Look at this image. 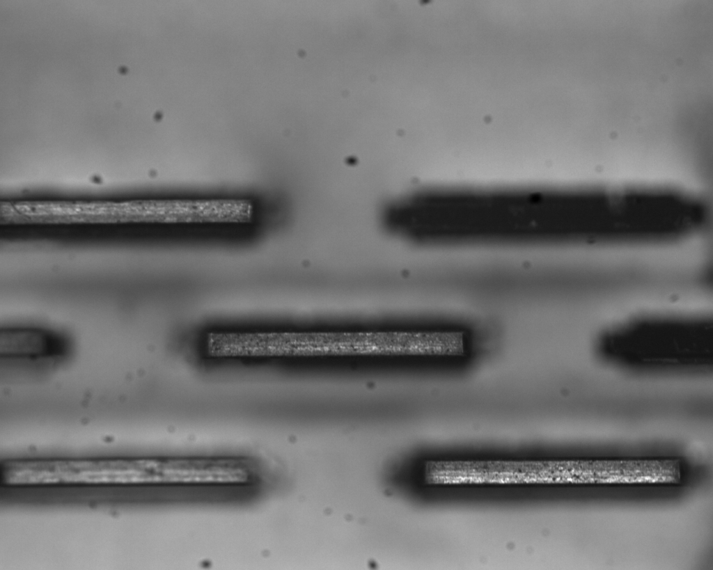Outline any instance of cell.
Instances as JSON below:
<instances>
[{
    "instance_id": "6da1fadb",
    "label": "cell",
    "mask_w": 713,
    "mask_h": 570,
    "mask_svg": "<svg viewBox=\"0 0 713 570\" xmlns=\"http://www.w3.org/2000/svg\"><path fill=\"white\" fill-rule=\"evenodd\" d=\"M606 363L630 372L703 374L712 367V324L707 317H643L603 332L596 342Z\"/></svg>"
},
{
    "instance_id": "7a4b0ae2",
    "label": "cell",
    "mask_w": 713,
    "mask_h": 570,
    "mask_svg": "<svg viewBox=\"0 0 713 570\" xmlns=\"http://www.w3.org/2000/svg\"><path fill=\"white\" fill-rule=\"evenodd\" d=\"M61 347L58 337L41 328L17 326L0 331L1 358L38 359L57 354Z\"/></svg>"
}]
</instances>
